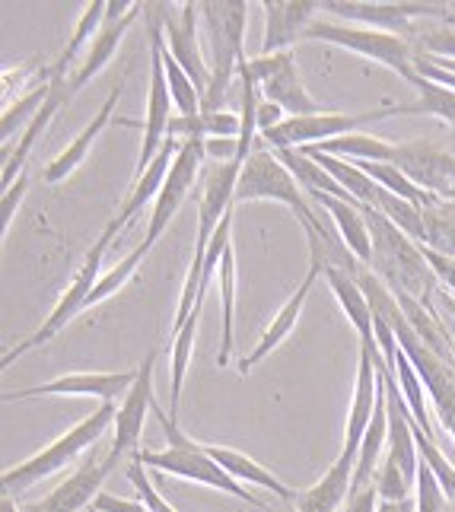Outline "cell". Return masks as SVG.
I'll return each mask as SVG.
<instances>
[{
  "instance_id": "6da1fadb",
  "label": "cell",
  "mask_w": 455,
  "mask_h": 512,
  "mask_svg": "<svg viewBox=\"0 0 455 512\" xmlns=\"http://www.w3.org/2000/svg\"><path fill=\"white\" fill-rule=\"evenodd\" d=\"M363 217L370 223V236H373V264L370 271L389 287L395 296H411L417 303H424L433 309L430 296L436 293L440 277L430 268L427 252L420 245L405 236L401 229L379 214L373 207H363Z\"/></svg>"
},
{
  "instance_id": "7a4b0ae2",
  "label": "cell",
  "mask_w": 455,
  "mask_h": 512,
  "mask_svg": "<svg viewBox=\"0 0 455 512\" xmlns=\"http://www.w3.org/2000/svg\"><path fill=\"white\" fill-rule=\"evenodd\" d=\"M153 417L160 420V427L166 433V449H140L137 452V462L144 468H153L160 474H172V478H182V481H191V484H204V487H214V490H223L230 493V497L249 503L252 509L258 512H274L268 509L261 500H255L249 490H245L239 481H233L230 474H226L214 458L207 455V449L201 443H195L182 427H179V417H172L169 411H163L160 404L153 401Z\"/></svg>"
},
{
  "instance_id": "3957f363",
  "label": "cell",
  "mask_w": 455,
  "mask_h": 512,
  "mask_svg": "<svg viewBox=\"0 0 455 512\" xmlns=\"http://www.w3.org/2000/svg\"><path fill=\"white\" fill-rule=\"evenodd\" d=\"M207 45H210V86L201 99V112H220L239 64L249 61L245 55V20L249 4L245 0H204L198 4Z\"/></svg>"
},
{
  "instance_id": "277c9868",
  "label": "cell",
  "mask_w": 455,
  "mask_h": 512,
  "mask_svg": "<svg viewBox=\"0 0 455 512\" xmlns=\"http://www.w3.org/2000/svg\"><path fill=\"white\" fill-rule=\"evenodd\" d=\"M115 414H118V404H99V408L83 417L80 423H74L64 436H58L55 443H48L42 452H35L26 462L13 465L4 471V493L7 497H20L29 487H35L39 481H45L48 474H55L61 468H67L74 458H80L83 452H90L99 439L115 430Z\"/></svg>"
},
{
  "instance_id": "5b68a950",
  "label": "cell",
  "mask_w": 455,
  "mask_h": 512,
  "mask_svg": "<svg viewBox=\"0 0 455 512\" xmlns=\"http://www.w3.org/2000/svg\"><path fill=\"white\" fill-rule=\"evenodd\" d=\"M118 233H121V226H118L115 217H112L109 226L102 229V236L96 239V245H93L90 252H86V258H83V264L77 268V274L70 277V284H67V290L61 293V299L55 303V309H51V312L45 315V322H42L39 328H35L23 344H16V347H10V350L4 353V369H10L20 357H26L29 350L42 347V344H48V341H55L58 334L70 325V319H77V315L86 309V299H90V293H93L96 284H99L102 258H105V252H109V245H112V239H115Z\"/></svg>"
},
{
  "instance_id": "8992f818",
  "label": "cell",
  "mask_w": 455,
  "mask_h": 512,
  "mask_svg": "<svg viewBox=\"0 0 455 512\" xmlns=\"http://www.w3.org/2000/svg\"><path fill=\"white\" fill-rule=\"evenodd\" d=\"M306 39L309 42H328V45H338V48H347L354 51V55H363L370 58L382 67L395 70V74L411 83L414 90L424 77L417 74V48L411 39L405 35H395V32H382V29H366V26H347V23H335V20H315L309 29H306Z\"/></svg>"
},
{
  "instance_id": "52a82bcc",
  "label": "cell",
  "mask_w": 455,
  "mask_h": 512,
  "mask_svg": "<svg viewBox=\"0 0 455 512\" xmlns=\"http://www.w3.org/2000/svg\"><path fill=\"white\" fill-rule=\"evenodd\" d=\"M249 201H277L287 204L296 220L303 223V229H309L315 220V210L309 207L306 194L300 188V182L287 172V166L277 160V153L268 147H255L249 160L242 163L239 172V185H236V204H249Z\"/></svg>"
},
{
  "instance_id": "ba28073f",
  "label": "cell",
  "mask_w": 455,
  "mask_h": 512,
  "mask_svg": "<svg viewBox=\"0 0 455 512\" xmlns=\"http://www.w3.org/2000/svg\"><path fill=\"white\" fill-rule=\"evenodd\" d=\"M385 118H401L398 105H385V109L373 112H322V115H306V118H287L284 125L274 131L261 134L268 140L271 150H303L325 144V140H338L347 134H357L366 125H379Z\"/></svg>"
},
{
  "instance_id": "9c48e42d",
  "label": "cell",
  "mask_w": 455,
  "mask_h": 512,
  "mask_svg": "<svg viewBox=\"0 0 455 512\" xmlns=\"http://www.w3.org/2000/svg\"><path fill=\"white\" fill-rule=\"evenodd\" d=\"M325 13L347 20L350 26H366V29H382L414 39V20H455L452 4H427V0H405V4H363V0H328L322 4Z\"/></svg>"
},
{
  "instance_id": "30bf717a",
  "label": "cell",
  "mask_w": 455,
  "mask_h": 512,
  "mask_svg": "<svg viewBox=\"0 0 455 512\" xmlns=\"http://www.w3.org/2000/svg\"><path fill=\"white\" fill-rule=\"evenodd\" d=\"M150 10H153V4H150ZM160 42H163V29H160V16H156L153 29H150V99H147L144 137H140V153H137V166H134V182L147 172V166L156 160V153H160L163 144L169 140V121H172V105L175 102H172V93H169Z\"/></svg>"
},
{
  "instance_id": "8fae6325",
  "label": "cell",
  "mask_w": 455,
  "mask_h": 512,
  "mask_svg": "<svg viewBox=\"0 0 455 512\" xmlns=\"http://www.w3.org/2000/svg\"><path fill=\"white\" fill-rule=\"evenodd\" d=\"M245 67H249V74L258 80L261 96H265L268 102H274V105H280V109L287 112V118H306V115L328 112L309 96V90L303 86V77H300V70H296L293 51L249 58V61H245Z\"/></svg>"
},
{
  "instance_id": "7c38bea8",
  "label": "cell",
  "mask_w": 455,
  "mask_h": 512,
  "mask_svg": "<svg viewBox=\"0 0 455 512\" xmlns=\"http://www.w3.org/2000/svg\"><path fill=\"white\" fill-rule=\"evenodd\" d=\"M156 357L160 350H150L144 363L137 366V382L131 385V392L125 395V401L118 404V414H115V439H112V449L109 455L121 465V458H134L140 452V436H144V423L147 414H153V369H156Z\"/></svg>"
},
{
  "instance_id": "4fadbf2b",
  "label": "cell",
  "mask_w": 455,
  "mask_h": 512,
  "mask_svg": "<svg viewBox=\"0 0 455 512\" xmlns=\"http://www.w3.org/2000/svg\"><path fill=\"white\" fill-rule=\"evenodd\" d=\"M134 382H137V369H125V373H67V376H58V379L32 385V388H16V392L4 395V401L61 395V398H96L102 404H109V401L115 404L118 398L125 401Z\"/></svg>"
},
{
  "instance_id": "5bb4252c",
  "label": "cell",
  "mask_w": 455,
  "mask_h": 512,
  "mask_svg": "<svg viewBox=\"0 0 455 512\" xmlns=\"http://www.w3.org/2000/svg\"><path fill=\"white\" fill-rule=\"evenodd\" d=\"M147 7L144 4H134V0H109V13H105V26L99 29V35L90 42L86 48V58L80 61V67L70 74L67 80V93H70V102L80 96V90L86 83H90L99 70L112 61V55L118 51L121 39H125V32L140 20V13Z\"/></svg>"
},
{
  "instance_id": "9a60e30c",
  "label": "cell",
  "mask_w": 455,
  "mask_h": 512,
  "mask_svg": "<svg viewBox=\"0 0 455 512\" xmlns=\"http://www.w3.org/2000/svg\"><path fill=\"white\" fill-rule=\"evenodd\" d=\"M408 179L424 188L427 194L455 204V153L430 144V140H414V144H398L395 163Z\"/></svg>"
},
{
  "instance_id": "2e32d148",
  "label": "cell",
  "mask_w": 455,
  "mask_h": 512,
  "mask_svg": "<svg viewBox=\"0 0 455 512\" xmlns=\"http://www.w3.org/2000/svg\"><path fill=\"white\" fill-rule=\"evenodd\" d=\"M207 160V153H204V140H182V150L179 156H175V163L169 169V179L160 191V198L153 201V214H150V223H147V239L144 245L153 252V245L156 239H160L166 233V226L169 220L179 214V207L182 201L188 198V188L195 185L198 179V169L201 163Z\"/></svg>"
},
{
  "instance_id": "e0dca14e",
  "label": "cell",
  "mask_w": 455,
  "mask_h": 512,
  "mask_svg": "<svg viewBox=\"0 0 455 512\" xmlns=\"http://www.w3.org/2000/svg\"><path fill=\"white\" fill-rule=\"evenodd\" d=\"M156 7V16H160V26H163V35H166V48L169 55L182 64L185 74L195 80V86L201 90V99L210 86V64L204 61L201 55V45H198V4L195 0H185L179 7V16H169V4H153Z\"/></svg>"
},
{
  "instance_id": "ac0fdd59",
  "label": "cell",
  "mask_w": 455,
  "mask_h": 512,
  "mask_svg": "<svg viewBox=\"0 0 455 512\" xmlns=\"http://www.w3.org/2000/svg\"><path fill=\"white\" fill-rule=\"evenodd\" d=\"M115 468H118V462L109 452L102 458L90 455L67 481H61L55 490H51L48 497L26 503L23 512H80L83 506H93L96 497L102 493V484L109 481V474Z\"/></svg>"
},
{
  "instance_id": "d6986e66",
  "label": "cell",
  "mask_w": 455,
  "mask_h": 512,
  "mask_svg": "<svg viewBox=\"0 0 455 512\" xmlns=\"http://www.w3.org/2000/svg\"><path fill=\"white\" fill-rule=\"evenodd\" d=\"M261 10H265L261 55H280V51H290L293 42L306 39V29L315 23L322 4L319 0H265Z\"/></svg>"
},
{
  "instance_id": "ffe728a7",
  "label": "cell",
  "mask_w": 455,
  "mask_h": 512,
  "mask_svg": "<svg viewBox=\"0 0 455 512\" xmlns=\"http://www.w3.org/2000/svg\"><path fill=\"white\" fill-rule=\"evenodd\" d=\"M319 277H322V264L309 261V271H306V277L300 280V287H296V290L290 293L287 303L277 309V315L271 319V325L265 328V334L258 338V344L252 347L249 357H242V360H239V373H242V376H249L252 369H255L261 360H265L271 350H277L280 344L287 341V334L296 328V322H300V315H303V309H306V299H309L312 287L319 284Z\"/></svg>"
},
{
  "instance_id": "44dd1931",
  "label": "cell",
  "mask_w": 455,
  "mask_h": 512,
  "mask_svg": "<svg viewBox=\"0 0 455 512\" xmlns=\"http://www.w3.org/2000/svg\"><path fill=\"white\" fill-rule=\"evenodd\" d=\"M379 404V369H376V353L360 347V366H357V382H354V401H350V414H347V430H344V446L341 455L354 458L360 455L363 436L370 430L373 414Z\"/></svg>"
},
{
  "instance_id": "7402d4cb",
  "label": "cell",
  "mask_w": 455,
  "mask_h": 512,
  "mask_svg": "<svg viewBox=\"0 0 455 512\" xmlns=\"http://www.w3.org/2000/svg\"><path fill=\"white\" fill-rule=\"evenodd\" d=\"M322 277L328 280V287L331 293H335V299L341 303L344 315H347V322L354 325V331L360 334V347L363 350H370L379 357V344H376V315H373V306H370V299H366L363 287H360V280L354 274H347V271H338V268H328L322 271Z\"/></svg>"
},
{
  "instance_id": "603a6c76",
  "label": "cell",
  "mask_w": 455,
  "mask_h": 512,
  "mask_svg": "<svg viewBox=\"0 0 455 512\" xmlns=\"http://www.w3.org/2000/svg\"><path fill=\"white\" fill-rule=\"evenodd\" d=\"M67 80L70 77H51V96H48V102L39 109V115L32 118V125L20 134V144L13 147V153L4 156V188H10L26 172V160H29V153L35 150V144H39V137L45 134V128L51 125V121H55V115L70 102Z\"/></svg>"
},
{
  "instance_id": "cb8c5ba5",
  "label": "cell",
  "mask_w": 455,
  "mask_h": 512,
  "mask_svg": "<svg viewBox=\"0 0 455 512\" xmlns=\"http://www.w3.org/2000/svg\"><path fill=\"white\" fill-rule=\"evenodd\" d=\"M118 99H121V86H112V93L105 96V102H102V109L96 112V118L86 125L70 144L51 160L48 166H45V172H42V179L48 182V185H58V182H64L70 172H77L80 169V163L86 160V153H90V147L96 144V137L105 131V125L112 121V115H115V105H118Z\"/></svg>"
},
{
  "instance_id": "d4e9b609",
  "label": "cell",
  "mask_w": 455,
  "mask_h": 512,
  "mask_svg": "<svg viewBox=\"0 0 455 512\" xmlns=\"http://www.w3.org/2000/svg\"><path fill=\"white\" fill-rule=\"evenodd\" d=\"M179 150H182V140H175V137H169L166 144H163V150L156 153V160L147 166V172L140 175V179L131 185V194H128V201L121 204V210L115 214V223L125 229L140 210H147V201H156L160 198V191H163V185H166V179H169V169H172V163H175V156H179Z\"/></svg>"
},
{
  "instance_id": "484cf974",
  "label": "cell",
  "mask_w": 455,
  "mask_h": 512,
  "mask_svg": "<svg viewBox=\"0 0 455 512\" xmlns=\"http://www.w3.org/2000/svg\"><path fill=\"white\" fill-rule=\"evenodd\" d=\"M354 468V458L338 455L335 465L325 471V478L300 493L296 512H338L350 497V487H354Z\"/></svg>"
},
{
  "instance_id": "4316f807",
  "label": "cell",
  "mask_w": 455,
  "mask_h": 512,
  "mask_svg": "<svg viewBox=\"0 0 455 512\" xmlns=\"http://www.w3.org/2000/svg\"><path fill=\"white\" fill-rule=\"evenodd\" d=\"M309 198L328 210L344 245L354 252V258L360 264L370 268L373 264V236H370V223H366V217H363V207L350 204V201H338V198H331V194H309Z\"/></svg>"
},
{
  "instance_id": "83f0119b",
  "label": "cell",
  "mask_w": 455,
  "mask_h": 512,
  "mask_svg": "<svg viewBox=\"0 0 455 512\" xmlns=\"http://www.w3.org/2000/svg\"><path fill=\"white\" fill-rule=\"evenodd\" d=\"M207 455L214 458V462L230 474L233 481L239 484H255L261 490H271L277 500H284V503H296L300 500V493H296L293 487H287L284 481L277 478L274 471H268L265 465H258L255 458H249L245 452H236V449H226V446H204Z\"/></svg>"
},
{
  "instance_id": "f1b7e54d",
  "label": "cell",
  "mask_w": 455,
  "mask_h": 512,
  "mask_svg": "<svg viewBox=\"0 0 455 512\" xmlns=\"http://www.w3.org/2000/svg\"><path fill=\"white\" fill-rule=\"evenodd\" d=\"M217 280H220V312H223V341H220V353H217V366H230L233 344H236V252H233V242L226 245V252L220 258Z\"/></svg>"
},
{
  "instance_id": "f546056e",
  "label": "cell",
  "mask_w": 455,
  "mask_h": 512,
  "mask_svg": "<svg viewBox=\"0 0 455 512\" xmlns=\"http://www.w3.org/2000/svg\"><path fill=\"white\" fill-rule=\"evenodd\" d=\"M105 13H109V0H90V4L83 7L80 20H77V29H74V35H70L67 48L45 67L48 77H67V67L77 61L80 48L90 45L96 35H99V29L105 26Z\"/></svg>"
},
{
  "instance_id": "4dcf8cb0",
  "label": "cell",
  "mask_w": 455,
  "mask_h": 512,
  "mask_svg": "<svg viewBox=\"0 0 455 512\" xmlns=\"http://www.w3.org/2000/svg\"><path fill=\"white\" fill-rule=\"evenodd\" d=\"M319 153L338 156V160H354V163H395L398 144H385V140L373 134H347L338 140H325V144H315Z\"/></svg>"
},
{
  "instance_id": "1f68e13d",
  "label": "cell",
  "mask_w": 455,
  "mask_h": 512,
  "mask_svg": "<svg viewBox=\"0 0 455 512\" xmlns=\"http://www.w3.org/2000/svg\"><path fill=\"white\" fill-rule=\"evenodd\" d=\"M424 252L455 258V204L433 198L424 207Z\"/></svg>"
},
{
  "instance_id": "d6a6232c",
  "label": "cell",
  "mask_w": 455,
  "mask_h": 512,
  "mask_svg": "<svg viewBox=\"0 0 455 512\" xmlns=\"http://www.w3.org/2000/svg\"><path fill=\"white\" fill-rule=\"evenodd\" d=\"M395 379L401 385V395H405V404H408V411H411V420L417 423L420 430H424L427 436L436 439L433 433V420H430V411H427V385L424 379H420L417 373V366L411 363V357L405 350L398 353V360H395Z\"/></svg>"
},
{
  "instance_id": "836d02e7",
  "label": "cell",
  "mask_w": 455,
  "mask_h": 512,
  "mask_svg": "<svg viewBox=\"0 0 455 512\" xmlns=\"http://www.w3.org/2000/svg\"><path fill=\"white\" fill-rule=\"evenodd\" d=\"M48 96H51V77L42 70V80L32 86V93L20 96V99L10 102L7 109H4V121H0V137H4V150L10 147V140H13L16 131L23 134L32 125V118L39 115V109L48 102Z\"/></svg>"
},
{
  "instance_id": "e575fe53",
  "label": "cell",
  "mask_w": 455,
  "mask_h": 512,
  "mask_svg": "<svg viewBox=\"0 0 455 512\" xmlns=\"http://www.w3.org/2000/svg\"><path fill=\"white\" fill-rule=\"evenodd\" d=\"M398 112L401 115H433V118L446 121V125L455 131V90L424 80L417 86V99L398 105Z\"/></svg>"
},
{
  "instance_id": "d590c367",
  "label": "cell",
  "mask_w": 455,
  "mask_h": 512,
  "mask_svg": "<svg viewBox=\"0 0 455 512\" xmlns=\"http://www.w3.org/2000/svg\"><path fill=\"white\" fill-rule=\"evenodd\" d=\"M160 51H163V67H166V80H169V93H172L175 109H179V115H198L201 112V90L195 86V80H191L185 70H182V64L169 55L166 35H163V42H160Z\"/></svg>"
},
{
  "instance_id": "8d00e7d4",
  "label": "cell",
  "mask_w": 455,
  "mask_h": 512,
  "mask_svg": "<svg viewBox=\"0 0 455 512\" xmlns=\"http://www.w3.org/2000/svg\"><path fill=\"white\" fill-rule=\"evenodd\" d=\"M150 255V249L144 242L137 245V249H131L125 258H121L115 268L109 271V274H102L99 277V284H96V290L90 293V299H86V309H93V306H99V303H105V299H112L121 287L128 284V280L137 274V268H140V261H144Z\"/></svg>"
},
{
  "instance_id": "74e56055",
  "label": "cell",
  "mask_w": 455,
  "mask_h": 512,
  "mask_svg": "<svg viewBox=\"0 0 455 512\" xmlns=\"http://www.w3.org/2000/svg\"><path fill=\"white\" fill-rule=\"evenodd\" d=\"M414 48L417 55L455 61V26H430L424 32H414Z\"/></svg>"
},
{
  "instance_id": "f35d334b",
  "label": "cell",
  "mask_w": 455,
  "mask_h": 512,
  "mask_svg": "<svg viewBox=\"0 0 455 512\" xmlns=\"http://www.w3.org/2000/svg\"><path fill=\"white\" fill-rule=\"evenodd\" d=\"M446 490L440 487V481L433 478V471L420 462L417 471V487H414V506L417 512H446Z\"/></svg>"
},
{
  "instance_id": "ab89813d",
  "label": "cell",
  "mask_w": 455,
  "mask_h": 512,
  "mask_svg": "<svg viewBox=\"0 0 455 512\" xmlns=\"http://www.w3.org/2000/svg\"><path fill=\"white\" fill-rule=\"evenodd\" d=\"M128 481L134 484V490L140 493V500L147 503L150 512H179L169 500H163V493L153 487V481L147 478V468L137 462V455L131 458V465H128Z\"/></svg>"
},
{
  "instance_id": "60d3db41",
  "label": "cell",
  "mask_w": 455,
  "mask_h": 512,
  "mask_svg": "<svg viewBox=\"0 0 455 512\" xmlns=\"http://www.w3.org/2000/svg\"><path fill=\"white\" fill-rule=\"evenodd\" d=\"M26 188H29V175L26 172L10 188H4V201H0V236H7V229H10V223L16 217V210H20V204L26 198Z\"/></svg>"
},
{
  "instance_id": "b9f144b4",
  "label": "cell",
  "mask_w": 455,
  "mask_h": 512,
  "mask_svg": "<svg viewBox=\"0 0 455 512\" xmlns=\"http://www.w3.org/2000/svg\"><path fill=\"white\" fill-rule=\"evenodd\" d=\"M382 500H379V490H376V481L366 484L363 490H354L344 503V512H379Z\"/></svg>"
},
{
  "instance_id": "7bdbcfd3",
  "label": "cell",
  "mask_w": 455,
  "mask_h": 512,
  "mask_svg": "<svg viewBox=\"0 0 455 512\" xmlns=\"http://www.w3.org/2000/svg\"><path fill=\"white\" fill-rule=\"evenodd\" d=\"M93 512H150L144 500H125V497H115V493H99Z\"/></svg>"
},
{
  "instance_id": "ee69618b",
  "label": "cell",
  "mask_w": 455,
  "mask_h": 512,
  "mask_svg": "<svg viewBox=\"0 0 455 512\" xmlns=\"http://www.w3.org/2000/svg\"><path fill=\"white\" fill-rule=\"evenodd\" d=\"M284 121H287V112L280 109V105L261 99V105H258V134H268L277 125H284Z\"/></svg>"
},
{
  "instance_id": "f6af8a7d",
  "label": "cell",
  "mask_w": 455,
  "mask_h": 512,
  "mask_svg": "<svg viewBox=\"0 0 455 512\" xmlns=\"http://www.w3.org/2000/svg\"><path fill=\"white\" fill-rule=\"evenodd\" d=\"M427 261H430V268L436 271V277H440L443 284L452 290V296H455V258H443V255L427 252Z\"/></svg>"
},
{
  "instance_id": "bcb514c9",
  "label": "cell",
  "mask_w": 455,
  "mask_h": 512,
  "mask_svg": "<svg viewBox=\"0 0 455 512\" xmlns=\"http://www.w3.org/2000/svg\"><path fill=\"white\" fill-rule=\"evenodd\" d=\"M379 512H417L414 500H405V503H382Z\"/></svg>"
},
{
  "instance_id": "7dc6e473",
  "label": "cell",
  "mask_w": 455,
  "mask_h": 512,
  "mask_svg": "<svg viewBox=\"0 0 455 512\" xmlns=\"http://www.w3.org/2000/svg\"><path fill=\"white\" fill-rule=\"evenodd\" d=\"M0 512H23V509L16 506V500H13V497H7V493H4V503H0Z\"/></svg>"
},
{
  "instance_id": "c3c4849f",
  "label": "cell",
  "mask_w": 455,
  "mask_h": 512,
  "mask_svg": "<svg viewBox=\"0 0 455 512\" xmlns=\"http://www.w3.org/2000/svg\"><path fill=\"white\" fill-rule=\"evenodd\" d=\"M443 64H446V67L452 70V74H455V61H443Z\"/></svg>"
},
{
  "instance_id": "681fc988",
  "label": "cell",
  "mask_w": 455,
  "mask_h": 512,
  "mask_svg": "<svg viewBox=\"0 0 455 512\" xmlns=\"http://www.w3.org/2000/svg\"><path fill=\"white\" fill-rule=\"evenodd\" d=\"M452 144H455V131H452Z\"/></svg>"
}]
</instances>
